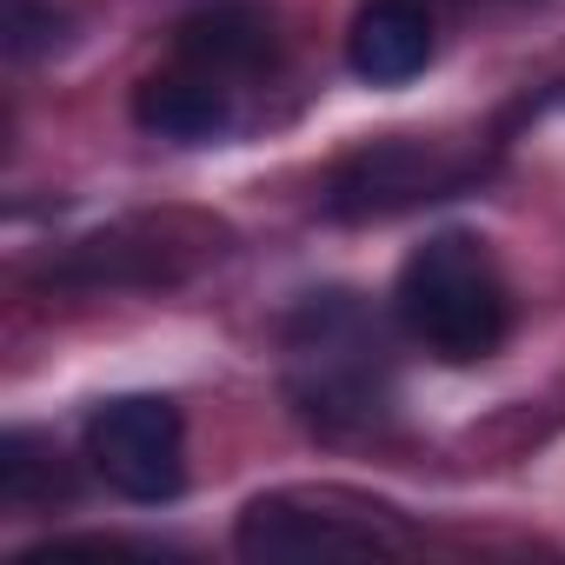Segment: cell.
<instances>
[{"label": "cell", "mask_w": 565, "mask_h": 565, "mask_svg": "<svg viewBox=\"0 0 565 565\" xmlns=\"http://www.w3.org/2000/svg\"><path fill=\"white\" fill-rule=\"evenodd\" d=\"M393 307H399V327L433 360H452V366L499 353V340L512 327L505 273L486 253V239H472V233H433L426 246H413L399 266Z\"/></svg>", "instance_id": "1"}, {"label": "cell", "mask_w": 565, "mask_h": 565, "mask_svg": "<svg viewBox=\"0 0 565 565\" xmlns=\"http://www.w3.org/2000/svg\"><path fill=\"white\" fill-rule=\"evenodd\" d=\"M294 366H287V393L294 406L320 426V433H347V426H373L386 413V373H380V340L366 333L360 307L347 294L313 300L294 320Z\"/></svg>", "instance_id": "2"}, {"label": "cell", "mask_w": 565, "mask_h": 565, "mask_svg": "<svg viewBox=\"0 0 565 565\" xmlns=\"http://www.w3.org/2000/svg\"><path fill=\"white\" fill-rule=\"evenodd\" d=\"M406 532L340 492H266L239 512L233 552L253 565H313V558H393Z\"/></svg>", "instance_id": "3"}, {"label": "cell", "mask_w": 565, "mask_h": 565, "mask_svg": "<svg viewBox=\"0 0 565 565\" xmlns=\"http://www.w3.org/2000/svg\"><path fill=\"white\" fill-rule=\"evenodd\" d=\"M87 466L134 505H167L186 486V426L173 399L127 393L94 406L87 419Z\"/></svg>", "instance_id": "4"}, {"label": "cell", "mask_w": 565, "mask_h": 565, "mask_svg": "<svg viewBox=\"0 0 565 565\" xmlns=\"http://www.w3.org/2000/svg\"><path fill=\"white\" fill-rule=\"evenodd\" d=\"M452 186V167L419 147V140H380L366 153H353L333 186H327V213L340 220H380V213H399V206H419V200H439Z\"/></svg>", "instance_id": "5"}, {"label": "cell", "mask_w": 565, "mask_h": 565, "mask_svg": "<svg viewBox=\"0 0 565 565\" xmlns=\"http://www.w3.org/2000/svg\"><path fill=\"white\" fill-rule=\"evenodd\" d=\"M433 61V8L426 0H360L347 28V67L373 87H399Z\"/></svg>", "instance_id": "6"}, {"label": "cell", "mask_w": 565, "mask_h": 565, "mask_svg": "<svg viewBox=\"0 0 565 565\" xmlns=\"http://www.w3.org/2000/svg\"><path fill=\"white\" fill-rule=\"evenodd\" d=\"M134 120L153 140H180V147H206L233 127V100L220 87V74L206 67H180V74H147L134 87Z\"/></svg>", "instance_id": "7"}, {"label": "cell", "mask_w": 565, "mask_h": 565, "mask_svg": "<svg viewBox=\"0 0 565 565\" xmlns=\"http://www.w3.org/2000/svg\"><path fill=\"white\" fill-rule=\"evenodd\" d=\"M180 54L206 74H246L273 54V14L259 0H206L193 21H180Z\"/></svg>", "instance_id": "8"}, {"label": "cell", "mask_w": 565, "mask_h": 565, "mask_svg": "<svg viewBox=\"0 0 565 565\" xmlns=\"http://www.w3.org/2000/svg\"><path fill=\"white\" fill-rule=\"evenodd\" d=\"M61 492H67V479L34 446V433H8V439H0V499H8L14 512H34V505H47Z\"/></svg>", "instance_id": "9"}, {"label": "cell", "mask_w": 565, "mask_h": 565, "mask_svg": "<svg viewBox=\"0 0 565 565\" xmlns=\"http://www.w3.org/2000/svg\"><path fill=\"white\" fill-rule=\"evenodd\" d=\"M61 41V8L54 0H8V54L28 61Z\"/></svg>", "instance_id": "10"}]
</instances>
